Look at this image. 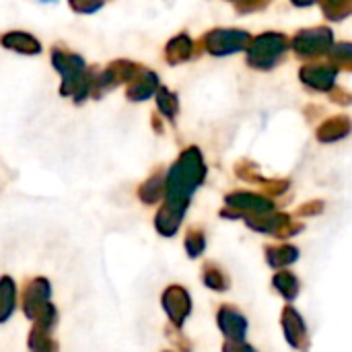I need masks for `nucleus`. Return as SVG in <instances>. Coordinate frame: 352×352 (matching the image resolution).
Segmentation results:
<instances>
[{
	"instance_id": "nucleus-5",
	"label": "nucleus",
	"mask_w": 352,
	"mask_h": 352,
	"mask_svg": "<svg viewBox=\"0 0 352 352\" xmlns=\"http://www.w3.org/2000/svg\"><path fill=\"white\" fill-rule=\"evenodd\" d=\"M142 64L130 62V60H116L111 62L107 68H103L101 72H97L95 80H93V89H91V97L93 99H101L103 95H107L109 91H113L120 85H130L142 70Z\"/></svg>"
},
{
	"instance_id": "nucleus-11",
	"label": "nucleus",
	"mask_w": 352,
	"mask_h": 352,
	"mask_svg": "<svg viewBox=\"0 0 352 352\" xmlns=\"http://www.w3.org/2000/svg\"><path fill=\"white\" fill-rule=\"evenodd\" d=\"M352 132V120L349 116H332L328 120H324L320 126H318V140L320 142H338V140H344L349 134Z\"/></svg>"
},
{
	"instance_id": "nucleus-8",
	"label": "nucleus",
	"mask_w": 352,
	"mask_h": 352,
	"mask_svg": "<svg viewBox=\"0 0 352 352\" xmlns=\"http://www.w3.org/2000/svg\"><path fill=\"white\" fill-rule=\"evenodd\" d=\"M50 297H52V285L47 278L37 276L29 280L23 289V314L33 322L37 314L50 303Z\"/></svg>"
},
{
	"instance_id": "nucleus-22",
	"label": "nucleus",
	"mask_w": 352,
	"mask_h": 352,
	"mask_svg": "<svg viewBox=\"0 0 352 352\" xmlns=\"http://www.w3.org/2000/svg\"><path fill=\"white\" fill-rule=\"evenodd\" d=\"M270 2H274V0H233L235 10H237L239 14H250V12L264 10Z\"/></svg>"
},
{
	"instance_id": "nucleus-12",
	"label": "nucleus",
	"mask_w": 352,
	"mask_h": 352,
	"mask_svg": "<svg viewBox=\"0 0 352 352\" xmlns=\"http://www.w3.org/2000/svg\"><path fill=\"white\" fill-rule=\"evenodd\" d=\"M0 45L10 50V52L23 54V56H37V54H41L39 39L33 37L27 31H8V33H4L0 37Z\"/></svg>"
},
{
	"instance_id": "nucleus-14",
	"label": "nucleus",
	"mask_w": 352,
	"mask_h": 352,
	"mask_svg": "<svg viewBox=\"0 0 352 352\" xmlns=\"http://www.w3.org/2000/svg\"><path fill=\"white\" fill-rule=\"evenodd\" d=\"M165 196V173L157 171L153 173L140 188H138V198L142 204H157Z\"/></svg>"
},
{
	"instance_id": "nucleus-7",
	"label": "nucleus",
	"mask_w": 352,
	"mask_h": 352,
	"mask_svg": "<svg viewBox=\"0 0 352 352\" xmlns=\"http://www.w3.org/2000/svg\"><path fill=\"white\" fill-rule=\"evenodd\" d=\"M338 68L332 62H307L299 70L301 82L318 93H330L336 87L338 78Z\"/></svg>"
},
{
	"instance_id": "nucleus-27",
	"label": "nucleus",
	"mask_w": 352,
	"mask_h": 352,
	"mask_svg": "<svg viewBox=\"0 0 352 352\" xmlns=\"http://www.w3.org/2000/svg\"><path fill=\"white\" fill-rule=\"evenodd\" d=\"M153 128L157 130V134L163 132V128H161V118H159V116H153Z\"/></svg>"
},
{
	"instance_id": "nucleus-13",
	"label": "nucleus",
	"mask_w": 352,
	"mask_h": 352,
	"mask_svg": "<svg viewBox=\"0 0 352 352\" xmlns=\"http://www.w3.org/2000/svg\"><path fill=\"white\" fill-rule=\"evenodd\" d=\"M163 309L167 311L169 320L179 326L184 322V318L190 314V299H188L186 291L179 287H169L163 293Z\"/></svg>"
},
{
	"instance_id": "nucleus-16",
	"label": "nucleus",
	"mask_w": 352,
	"mask_h": 352,
	"mask_svg": "<svg viewBox=\"0 0 352 352\" xmlns=\"http://www.w3.org/2000/svg\"><path fill=\"white\" fill-rule=\"evenodd\" d=\"M155 99H157V109L161 111V118L163 120L167 118L173 124L177 113H179V99H177V95L173 91H169L167 87H159Z\"/></svg>"
},
{
	"instance_id": "nucleus-15",
	"label": "nucleus",
	"mask_w": 352,
	"mask_h": 352,
	"mask_svg": "<svg viewBox=\"0 0 352 352\" xmlns=\"http://www.w3.org/2000/svg\"><path fill=\"white\" fill-rule=\"evenodd\" d=\"M16 309V285L10 276L0 278V324L8 322Z\"/></svg>"
},
{
	"instance_id": "nucleus-24",
	"label": "nucleus",
	"mask_w": 352,
	"mask_h": 352,
	"mask_svg": "<svg viewBox=\"0 0 352 352\" xmlns=\"http://www.w3.org/2000/svg\"><path fill=\"white\" fill-rule=\"evenodd\" d=\"M202 245H204L202 235H200V233H196V231H190V233H188V239H186V248H188V252H190L192 256H196V254H200V252H202Z\"/></svg>"
},
{
	"instance_id": "nucleus-9",
	"label": "nucleus",
	"mask_w": 352,
	"mask_h": 352,
	"mask_svg": "<svg viewBox=\"0 0 352 352\" xmlns=\"http://www.w3.org/2000/svg\"><path fill=\"white\" fill-rule=\"evenodd\" d=\"M159 87H161L159 74L153 72V70H148V68H142L140 74L128 85L126 97L130 101H146V99H151V97L157 95Z\"/></svg>"
},
{
	"instance_id": "nucleus-10",
	"label": "nucleus",
	"mask_w": 352,
	"mask_h": 352,
	"mask_svg": "<svg viewBox=\"0 0 352 352\" xmlns=\"http://www.w3.org/2000/svg\"><path fill=\"white\" fill-rule=\"evenodd\" d=\"M163 56H165V62L171 64V66H177L182 62H188V60H192L196 56V41L188 33H177L165 45Z\"/></svg>"
},
{
	"instance_id": "nucleus-19",
	"label": "nucleus",
	"mask_w": 352,
	"mask_h": 352,
	"mask_svg": "<svg viewBox=\"0 0 352 352\" xmlns=\"http://www.w3.org/2000/svg\"><path fill=\"white\" fill-rule=\"evenodd\" d=\"M330 62L338 68V70H349L352 72V43L351 41H340L334 43L330 50Z\"/></svg>"
},
{
	"instance_id": "nucleus-28",
	"label": "nucleus",
	"mask_w": 352,
	"mask_h": 352,
	"mask_svg": "<svg viewBox=\"0 0 352 352\" xmlns=\"http://www.w3.org/2000/svg\"><path fill=\"white\" fill-rule=\"evenodd\" d=\"M39 2H58V0H39Z\"/></svg>"
},
{
	"instance_id": "nucleus-25",
	"label": "nucleus",
	"mask_w": 352,
	"mask_h": 352,
	"mask_svg": "<svg viewBox=\"0 0 352 352\" xmlns=\"http://www.w3.org/2000/svg\"><path fill=\"white\" fill-rule=\"evenodd\" d=\"M31 352H58V342L50 340V342H47V344H43L41 349H37V351H31Z\"/></svg>"
},
{
	"instance_id": "nucleus-21",
	"label": "nucleus",
	"mask_w": 352,
	"mask_h": 352,
	"mask_svg": "<svg viewBox=\"0 0 352 352\" xmlns=\"http://www.w3.org/2000/svg\"><path fill=\"white\" fill-rule=\"evenodd\" d=\"M68 4L76 14H95L107 4V0H68Z\"/></svg>"
},
{
	"instance_id": "nucleus-1",
	"label": "nucleus",
	"mask_w": 352,
	"mask_h": 352,
	"mask_svg": "<svg viewBox=\"0 0 352 352\" xmlns=\"http://www.w3.org/2000/svg\"><path fill=\"white\" fill-rule=\"evenodd\" d=\"M206 177V165L198 146H188L165 175V206L184 214L196 188Z\"/></svg>"
},
{
	"instance_id": "nucleus-17",
	"label": "nucleus",
	"mask_w": 352,
	"mask_h": 352,
	"mask_svg": "<svg viewBox=\"0 0 352 352\" xmlns=\"http://www.w3.org/2000/svg\"><path fill=\"white\" fill-rule=\"evenodd\" d=\"M182 219H184V214H179V212H175V210H171L169 206L163 204L161 210H159L157 217H155V227H157V231H159L161 235L171 237V235H175V231H177Z\"/></svg>"
},
{
	"instance_id": "nucleus-26",
	"label": "nucleus",
	"mask_w": 352,
	"mask_h": 352,
	"mask_svg": "<svg viewBox=\"0 0 352 352\" xmlns=\"http://www.w3.org/2000/svg\"><path fill=\"white\" fill-rule=\"evenodd\" d=\"M295 6H299V8H305V6H314V4H318V2H322V0H291Z\"/></svg>"
},
{
	"instance_id": "nucleus-3",
	"label": "nucleus",
	"mask_w": 352,
	"mask_h": 352,
	"mask_svg": "<svg viewBox=\"0 0 352 352\" xmlns=\"http://www.w3.org/2000/svg\"><path fill=\"white\" fill-rule=\"evenodd\" d=\"M332 45H334V31L324 25L301 29L291 37V50L301 60H316L320 56H328Z\"/></svg>"
},
{
	"instance_id": "nucleus-23",
	"label": "nucleus",
	"mask_w": 352,
	"mask_h": 352,
	"mask_svg": "<svg viewBox=\"0 0 352 352\" xmlns=\"http://www.w3.org/2000/svg\"><path fill=\"white\" fill-rule=\"evenodd\" d=\"M330 99H332L334 103H338V105H351L352 93L349 89H344V87H334V89L330 91Z\"/></svg>"
},
{
	"instance_id": "nucleus-20",
	"label": "nucleus",
	"mask_w": 352,
	"mask_h": 352,
	"mask_svg": "<svg viewBox=\"0 0 352 352\" xmlns=\"http://www.w3.org/2000/svg\"><path fill=\"white\" fill-rule=\"evenodd\" d=\"M56 324H58V309L52 303H47L37 314V318L33 320V328H37V330H41L45 334H52V330L56 328Z\"/></svg>"
},
{
	"instance_id": "nucleus-29",
	"label": "nucleus",
	"mask_w": 352,
	"mask_h": 352,
	"mask_svg": "<svg viewBox=\"0 0 352 352\" xmlns=\"http://www.w3.org/2000/svg\"><path fill=\"white\" fill-rule=\"evenodd\" d=\"M231 2H233V0H231Z\"/></svg>"
},
{
	"instance_id": "nucleus-18",
	"label": "nucleus",
	"mask_w": 352,
	"mask_h": 352,
	"mask_svg": "<svg viewBox=\"0 0 352 352\" xmlns=\"http://www.w3.org/2000/svg\"><path fill=\"white\" fill-rule=\"evenodd\" d=\"M320 6L328 21H344L352 14V0H322Z\"/></svg>"
},
{
	"instance_id": "nucleus-6",
	"label": "nucleus",
	"mask_w": 352,
	"mask_h": 352,
	"mask_svg": "<svg viewBox=\"0 0 352 352\" xmlns=\"http://www.w3.org/2000/svg\"><path fill=\"white\" fill-rule=\"evenodd\" d=\"M250 41H252V35L243 29H212L200 39V45L210 56L223 58V56L237 54V52H245Z\"/></svg>"
},
{
	"instance_id": "nucleus-4",
	"label": "nucleus",
	"mask_w": 352,
	"mask_h": 352,
	"mask_svg": "<svg viewBox=\"0 0 352 352\" xmlns=\"http://www.w3.org/2000/svg\"><path fill=\"white\" fill-rule=\"evenodd\" d=\"M52 66L62 76V85H60L62 97H72L89 70L82 56H78L74 52L60 50V47L52 50Z\"/></svg>"
},
{
	"instance_id": "nucleus-2",
	"label": "nucleus",
	"mask_w": 352,
	"mask_h": 352,
	"mask_svg": "<svg viewBox=\"0 0 352 352\" xmlns=\"http://www.w3.org/2000/svg\"><path fill=\"white\" fill-rule=\"evenodd\" d=\"M291 47V39L280 31H266L258 37H252L245 60L254 70H272L276 68Z\"/></svg>"
}]
</instances>
